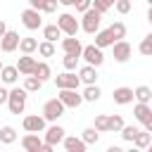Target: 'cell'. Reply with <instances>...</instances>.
Returning a JSON list of instances; mask_svg holds the SVG:
<instances>
[{"label": "cell", "instance_id": "obj_32", "mask_svg": "<svg viewBox=\"0 0 152 152\" xmlns=\"http://www.w3.org/2000/svg\"><path fill=\"white\" fill-rule=\"evenodd\" d=\"M124 126H126V124H124V116H121V114H109V131H112V133H121Z\"/></svg>", "mask_w": 152, "mask_h": 152}, {"label": "cell", "instance_id": "obj_22", "mask_svg": "<svg viewBox=\"0 0 152 152\" xmlns=\"http://www.w3.org/2000/svg\"><path fill=\"white\" fill-rule=\"evenodd\" d=\"M19 50H21V55H33V52L38 50V40L31 38V36H24V38L19 40Z\"/></svg>", "mask_w": 152, "mask_h": 152}, {"label": "cell", "instance_id": "obj_2", "mask_svg": "<svg viewBox=\"0 0 152 152\" xmlns=\"http://www.w3.org/2000/svg\"><path fill=\"white\" fill-rule=\"evenodd\" d=\"M26 97H28V90H26L24 86H21V88H12V90H10V100H7L10 114H24Z\"/></svg>", "mask_w": 152, "mask_h": 152}, {"label": "cell", "instance_id": "obj_44", "mask_svg": "<svg viewBox=\"0 0 152 152\" xmlns=\"http://www.w3.org/2000/svg\"><path fill=\"white\" fill-rule=\"evenodd\" d=\"M7 33V24H5V19H0V38Z\"/></svg>", "mask_w": 152, "mask_h": 152}, {"label": "cell", "instance_id": "obj_16", "mask_svg": "<svg viewBox=\"0 0 152 152\" xmlns=\"http://www.w3.org/2000/svg\"><path fill=\"white\" fill-rule=\"evenodd\" d=\"M36 64H38V62H36L31 55H21L19 62H17V69H19L21 76H31V74L36 71Z\"/></svg>", "mask_w": 152, "mask_h": 152}, {"label": "cell", "instance_id": "obj_33", "mask_svg": "<svg viewBox=\"0 0 152 152\" xmlns=\"http://www.w3.org/2000/svg\"><path fill=\"white\" fill-rule=\"evenodd\" d=\"M109 31H112V36H114L116 40H124V38H126V24H124V21H114V24L109 26Z\"/></svg>", "mask_w": 152, "mask_h": 152}, {"label": "cell", "instance_id": "obj_28", "mask_svg": "<svg viewBox=\"0 0 152 152\" xmlns=\"http://www.w3.org/2000/svg\"><path fill=\"white\" fill-rule=\"evenodd\" d=\"M24 88H26L28 93H38V90L43 88V81H40L38 76H33V74H31V76H24Z\"/></svg>", "mask_w": 152, "mask_h": 152}, {"label": "cell", "instance_id": "obj_43", "mask_svg": "<svg viewBox=\"0 0 152 152\" xmlns=\"http://www.w3.org/2000/svg\"><path fill=\"white\" fill-rule=\"evenodd\" d=\"M28 2V7H33V10H43V2L45 0H26Z\"/></svg>", "mask_w": 152, "mask_h": 152}, {"label": "cell", "instance_id": "obj_11", "mask_svg": "<svg viewBox=\"0 0 152 152\" xmlns=\"http://www.w3.org/2000/svg\"><path fill=\"white\" fill-rule=\"evenodd\" d=\"M19 40H21V36L17 31H10L7 28V33L0 38V50L2 52H14V50H19Z\"/></svg>", "mask_w": 152, "mask_h": 152}, {"label": "cell", "instance_id": "obj_50", "mask_svg": "<svg viewBox=\"0 0 152 152\" xmlns=\"http://www.w3.org/2000/svg\"><path fill=\"white\" fill-rule=\"evenodd\" d=\"M145 2H147V5H150V7H152V0H145Z\"/></svg>", "mask_w": 152, "mask_h": 152}, {"label": "cell", "instance_id": "obj_51", "mask_svg": "<svg viewBox=\"0 0 152 152\" xmlns=\"http://www.w3.org/2000/svg\"><path fill=\"white\" fill-rule=\"evenodd\" d=\"M147 150H150V152H152V142H150V147H147Z\"/></svg>", "mask_w": 152, "mask_h": 152}, {"label": "cell", "instance_id": "obj_26", "mask_svg": "<svg viewBox=\"0 0 152 152\" xmlns=\"http://www.w3.org/2000/svg\"><path fill=\"white\" fill-rule=\"evenodd\" d=\"M133 93H135V102H152V88L150 86H138V88H133Z\"/></svg>", "mask_w": 152, "mask_h": 152}, {"label": "cell", "instance_id": "obj_10", "mask_svg": "<svg viewBox=\"0 0 152 152\" xmlns=\"http://www.w3.org/2000/svg\"><path fill=\"white\" fill-rule=\"evenodd\" d=\"M64 138H66V131H64V128L55 121L50 128H45V138H43V140H45L48 145H52V147H55V145H59Z\"/></svg>", "mask_w": 152, "mask_h": 152}, {"label": "cell", "instance_id": "obj_54", "mask_svg": "<svg viewBox=\"0 0 152 152\" xmlns=\"http://www.w3.org/2000/svg\"><path fill=\"white\" fill-rule=\"evenodd\" d=\"M0 145H2V142H0Z\"/></svg>", "mask_w": 152, "mask_h": 152}, {"label": "cell", "instance_id": "obj_27", "mask_svg": "<svg viewBox=\"0 0 152 152\" xmlns=\"http://www.w3.org/2000/svg\"><path fill=\"white\" fill-rule=\"evenodd\" d=\"M33 76H38V78L45 83V81L52 76V69H50V64H48V62H38V64H36V71H33Z\"/></svg>", "mask_w": 152, "mask_h": 152}, {"label": "cell", "instance_id": "obj_19", "mask_svg": "<svg viewBox=\"0 0 152 152\" xmlns=\"http://www.w3.org/2000/svg\"><path fill=\"white\" fill-rule=\"evenodd\" d=\"M78 76H81V83H86V86L97 83V66H93V64H83V66L78 69Z\"/></svg>", "mask_w": 152, "mask_h": 152}, {"label": "cell", "instance_id": "obj_46", "mask_svg": "<svg viewBox=\"0 0 152 152\" xmlns=\"http://www.w3.org/2000/svg\"><path fill=\"white\" fill-rule=\"evenodd\" d=\"M142 126H145V131H150V133H152V116H150V119H147Z\"/></svg>", "mask_w": 152, "mask_h": 152}, {"label": "cell", "instance_id": "obj_4", "mask_svg": "<svg viewBox=\"0 0 152 152\" xmlns=\"http://www.w3.org/2000/svg\"><path fill=\"white\" fill-rule=\"evenodd\" d=\"M64 102L59 100V97H52V100H48L45 104H43V116H45V121H57L59 116H64Z\"/></svg>", "mask_w": 152, "mask_h": 152}, {"label": "cell", "instance_id": "obj_1", "mask_svg": "<svg viewBox=\"0 0 152 152\" xmlns=\"http://www.w3.org/2000/svg\"><path fill=\"white\" fill-rule=\"evenodd\" d=\"M100 21H102V12H97L95 7H90V10H86L83 14H81V31H86V33H97L100 31Z\"/></svg>", "mask_w": 152, "mask_h": 152}, {"label": "cell", "instance_id": "obj_37", "mask_svg": "<svg viewBox=\"0 0 152 152\" xmlns=\"http://www.w3.org/2000/svg\"><path fill=\"white\" fill-rule=\"evenodd\" d=\"M138 52L145 55V57H152V40H150V38H142L140 45H138Z\"/></svg>", "mask_w": 152, "mask_h": 152}, {"label": "cell", "instance_id": "obj_53", "mask_svg": "<svg viewBox=\"0 0 152 152\" xmlns=\"http://www.w3.org/2000/svg\"><path fill=\"white\" fill-rule=\"evenodd\" d=\"M150 107H152V102H150Z\"/></svg>", "mask_w": 152, "mask_h": 152}, {"label": "cell", "instance_id": "obj_38", "mask_svg": "<svg viewBox=\"0 0 152 152\" xmlns=\"http://www.w3.org/2000/svg\"><path fill=\"white\" fill-rule=\"evenodd\" d=\"M114 7H116L119 14H128V12H131V0H116Z\"/></svg>", "mask_w": 152, "mask_h": 152}, {"label": "cell", "instance_id": "obj_8", "mask_svg": "<svg viewBox=\"0 0 152 152\" xmlns=\"http://www.w3.org/2000/svg\"><path fill=\"white\" fill-rule=\"evenodd\" d=\"M112 52H114V62L126 64V62L131 59V55H133V48H131V43H126V40H116V43L112 45Z\"/></svg>", "mask_w": 152, "mask_h": 152}, {"label": "cell", "instance_id": "obj_30", "mask_svg": "<svg viewBox=\"0 0 152 152\" xmlns=\"http://www.w3.org/2000/svg\"><path fill=\"white\" fill-rule=\"evenodd\" d=\"M81 138L86 140V145H95L97 140H100V131L93 126V128H83L81 131Z\"/></svg>", "mask_w": 152, "mask_h": 152}, {"label": "cell", "instance_id": "obj_14", "mask_svg": "<svg viewBox=\"0 0 152 152\" xmlns=\"http://www.w3.org/2000/svg\"><path fill=\"white\" fill-rule=\"evenodd\" d=\"M112 100H114V104H131V102L135 100V93H133V88L121 86V88H114Z\"/></svg>", "mask_w": 152, "mask_h": 152}, {"label": "cell", "instance_id": "obj_18", "mask_svg": "<svg viewBox=\"0 0 152 152\" xmlns=\"http://www.w3.org/2000/svg\"><path fill=\"white\" fill-rule=\"evenodd\" d=\"M19 69H17V64H12V66H2V71H0V81L5 83V86H14L17 81H19Z\"/></svg>", "mask_w": 152, "mask_h": 152}, {"label": "cell", "instance_id": "obj_34", "mask_svg": "<svg viewBox=\"0 0 152 152\" xmlns=\"http://www.w3.org/2000/svg\"><path fill=\"white\" fill-rule=\"evenodd\" d=\"M95 128H97L100 133H107V131H109V116H107V114H97V116H95Z\"/></svg>", "mask_w": 152, "mask_h": 152}, {"label": "cell", "instance_id": "obj_23", "mask_svg": "<svg viewBox=\"0 0 152 152\" xmlns=\"http://www.w3.org/2000/svg\"><path fill=\"white\" fill-rule=\"evenodd\" d=\"M81 95H83V100H86V102H97V100H100V95H102V90H100V86H97V83H90V86H86V90H83Z\"/></svg>", "mask_w": 152, "mask_h": 152}, {"label": "cell", "instance_id": "obj_15", "mask_svg": "<svg viewBox=\"0 0 152 152\" xmlns=\"http://www.w3.org/2000/svg\"><path fill=\"white\" fill-rule=\"evenodd\" d=\"M62 50H64V55H78L81 57L83 45H81V40L76 36H66V38H62Z\"/></svg>", "mask_w": 152, "mask_h": 152}, {"label": "cell", "instance_id": "obj_21", "mask_svg": "<svg viewBox=\"0 0 152 152\" xmlns=\"http://www.w3.org/2000/svg\"><path fill=\"white\" fill-rule=\"evenodd\" d=\"M133 116H135V121L145 124V121L152 116V107H150L147 102H138V104L133 107Z\"/></svg>", "mask_w": 152, "mask_h": 152}, {"label": "cell", "instance_id": "obj_29", "mask_svg": "<svg viewBox=\"0 0 152 152\" xmlns=\"http://www.w3.org/2000/svg\"><path fill=\"white\" fill-rule=\"evenodd\" d=\"M14 140H17V131L12 126H2L0 128V142L2 145H12Z\"/></svg>", "mask_w": 152, "mask_h": 152}, {"label": "cell", "instance_id": "obj_13", "mask_svg": "<svg viewBox=\"0 0 152 152\" xmlns=\"http://www.w3.org/2000/svg\"><path fill=\"white\" fill-rule=\"evenodd\" d=\"M43 145H45V140H40L38 133H28L26 131V135L21 138V147L26 152H43Z\"/></svg>", "mask_w": 152, "mask_h": 152}, {"label": "cell", "instance_id": "obj_39", "mask_svg": "<svg viewBox=\"0 0 152 152\" xmlns=\"http://www.w3.org/2000/svg\"><path fill=\"white\" fill-rule=\"evenodd\" d=\"M57 5H59V0H45L40 12H45V14H52V12H57Z\"/></svg>", "mask_w": 152, "mask_h": 152}, {"label": "cell", "instance_id": "obj_25", "mask_svg": "<svg viewBox=\"0 0 152 152\" xmlns=\"http://www.w3.org/2000/svg\"><path fill=\"white\" fill-rule=\"evenodd\" d=\"M43 38L55 43L57 38H62V28H59L57 24H45V26H43Z\"/></svg>", "mask_w": 152, "mask_h": 152}, {"label": "cell", "instance_id": "obj_9", "mask_svg": "<svg viewBox=\"0 0 152 152\" xmlns=\"http://www.w3.org/2000/svg\"><path fill=\"white\" fill-rule=\"evenodd\" d=\"M21 126L28 133H43L45 131V116L43 114H28V116H24Z\"/></svg>", "mask_w": 152, "mask_h": 152}, {"label": "cell", "instance_id": "obj_42", "mask_svg": "<svg viewBox=\"0 0 152 152\" xmlns=\"http://www.w3.org/2000/svg\"><path fill=\"white\" fill-rule=\"evenodd\" d=\"M7 100H10V90L0 88V104H7Z\"/></svg>", "mask_w": 152, "mask_h": 152}, {"label": "cell", "instance_id": "obj_12", "mask_svg": "<svg viewBox=\"0 0 152 152\" xmlns=\"http://www.w3.org/2000/svg\"><path fill=\"white\" fill-rule=\"evenodd\" d=\"M55 83H57V88H78L81 86V76H76L74 71L64 69V74L55 76Z\"/></svg>", "mask_w": 152, "mask_h": 152}, {"label": "cell", "instance_id": "obj_48", "mask_svg": "<svg viewBox=\"0 0 152 152\" xmlns=\"http://www.w3.org/2000/svg\"><path fill=\"white\" fill-rule=\"evenodd\" d=\"M104 2H107V5H112V7H114V2H116V0H104Z\"/></svg>", "mask_w": 152, "mask_h": 152}, {"label": "cell", "instance_id": "obj_5", "mask_svg": "<svg viewBox=\"0 0 152 152\" xmlns=\"http://www.w3.org/2000/svg\"><path fill=\"white\" fill-rule=\"evenodd\" d=\"M57 26L62 28V33H64V36H76V33H78V28H81V21H78L74 14L62 12V14L57 17Z\"/></svg>", "mask_w": 152, "mask_h": 152}, {"label": "cell", "instance_id": "obj_40", "mask_svg": "<svg viewBox=\"0 0 152 152\" xmlns=\"http://www.w3.org/2000/svg\"><path fill=\"white\" fill-rule=\"evenodd\" d=\"M74 7H76L81 14H83L86 10H90V7H93V0H76V5H74Z\"/></svg>", "mask_w": 152, "mask_h": 152}, {"label": "cell", "instance_id": "obj_47", "mask_svg": "<svg viewBox=\"0 0 152 152\" xmlns=\"http://www.w3.org/2000/svg\"><path fill=\"white\" fill-rule=\"evenodd\" d=\"M147 21H150V26H152V7L147 10Z\"/></svg>", "mask_w": 152, "mask_h": 152}, {"label": "cell", "instance_id": "obj_45", "mask_svg": "<svg viewBox=\"0 0 152 152\" xmlns=\"http://www.w3.org/2000/svg\"><path fill=\"white\" fill-rule=\"evenodd\" d=\"M59 5H64V7H74L76 0H59Z\"/></svg>", "mask_w": 152, "mask_h": 152}, {"label": "cell", "instance_id": "obj_7", "mask_svg": "<svg viewBox=\"0 0 152 152\" xmlns=\"http://www.w3.org/2000/svg\"><path fill=\"white\" fill-rule=\"evenodd\" d=\"M81 57L86 59V64H93V66H102V62H104L102 48H97L95 43H93V45H86L83 52H81Z\"/></svg>", "mask_w": 152, "mask_h": 152}, {"label": "cell", "instance_id": "obj_31", "mask_svg": "<svg viewBox=\"0 0 152 152\" xmlns=\"http://www.w3.org/2000/svg\"><path fill=\"white\" fill-rule=\"evenodd\" d=\"M38 55H40V57H55V43H52V40L38 43Z\"/></svg>", "mask_w": 152, "mask_h": 152}, {"label": "cell", "instance_id": "obj_36", "mask_svg": "<svg viewBox=\"0 0 152 152\" xmlns=\"http://www.w3.org/2000/svg\"><path fill=\"white\" fill-rule=\"evenodd\" d=\"M138 131H140L138 126H124V128H121V138H124L126 142H133V138L138 135Z\"/></svg>", "mask_w": 152, "mask_h": 152}, {"label": "cell", "instance_id": "obj_24", "mask_svg": "<svg viewBox=\"0 0 152 152\" xmlns=\"http://www.w3.org/2000/svg\"><path fill=\"white\" fill-rule=\"evenodd\" d=\"M150 142H152V133H150V131H138V135L133 138V145H135L138 150H147Z\"/></svg>", "mask_w": 152, "mask_h": 152}, {"label": "cell", "instance_id": "obj_41", "mask_svg": "<svg viewBox=\"0 0 152 152\" xmlns=\"http://www.w3.org/2000/svg\"><path fill=\"white\" fill-rule=\"evenodd\" d=\"M93 7H95L97 12H102V14H104V12H107V10L112 7V5H107L104 0H93Z\"/></svg>", "mask_w": 152, "mask_h": 152}, {"label": "cell", "instance_id": "obj_35", "mask_svg": "<svg viewBox=\"0 0 152 152\" xmlns=\"http://www.w3.org/2000/svg\"><path fill=\"white\" fill-rule=\"evenodd\" d=\"M78 55H64L62 57V64H64V69H69V71H74L76 66H78Z\"/></svg>", "mask_w": 152, "mask_h": 152}, {"label": "cell", "instance_id": "obj_20", "mask_svg": "<svg viewBox=\"0 0 152 152\" xmlns=\"http://www.w3.org/2000/svg\"><path fill=\"white\" fill-rule=\"evenodd\" d=\"M114 43H116V38L112 36V31H109V28H102V31H97V33H95V45H97V48H102V50H104V48H112Z\"/></svg>", "mask_w": 152, "mask_h": 152}, {"label": "cell", "instance_id": "obj_49", "mask_svg": "<svg viewBox=\"0 0 152 152\" xmlns=\"http://www.w3.org/2000/svg\"><path fill=\"white\" fill-rule=\"evenodd\" d=\"M145 38H150V40H152V31H150V33H147V36H145Z\"/></svg>", "mask_w": 152, "mask_h": 152}, {"label": "cell", "instance_id": "obj_6", "mask_svg": "<svg viewBox=\"0 0 152 152\" xmlns=\"http://www.w3.org/2000/svg\"><path fill=\"white\" fill-rule=\"evenodd\" d=\"M21 24L28 28V31H36V28H43V17H40V10H33V7H26L21 12Z\"/></svg>", "mask_w": 152, "mask_h": 152}, {"label": "cell", "instance_id": "obj_3", "mask_svg": "<svg viewBox=\"0 0 152 152\" xmlns=\"http://www.w3.org/2000/svg\"><path fill=\"white\" fill-rule=\"evenodd\" d=\"M62 102H64V107L66 109H76V107H81L86 100H83V95L78 93V88H59V95H57Z\"/></svg>", "mask_w": 152, "mask_h": 152}, {"label": "cell", "instance_id": "obj_17", "mask_svg": "<svg viewBox=\"0 0 152 152\" xmlns=\"http://www.w3.org/2000/svg\"><path fill=\"white\" fill-rule=\"evenodd\" d=\"M62 145H64V150L66 152H86V140L83 138H76V135H66L64 140H62Z\"/></svg>", "mask_w": 152, "mask_h": 152}, {"label": "cell", "instance_id": "obj_52", "mask_svg": "<svg viewBox=\"0 0 152 152\" xmlns=\"http://www.w3.org/2000/svg\"><path fill=\"white\" fill-rule=\"evenodd\" d=\"M2 66H5V64H2V62H0V71H2Z\"/></svg>", "mask_w": 152, "mask_h": 152}]
</instances>
